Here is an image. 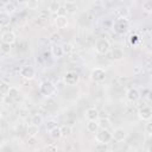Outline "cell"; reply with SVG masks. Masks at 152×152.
Wrapping results in <instances>:
<instances>
[{"mask_svg": "<svg viewBox=\"0 0 152 152\" xmlns=\"http://www.w3.org/2000/svg\"><path fill=\"white\" fill-rule=\"evenodd\" d=\"M129 30V21L128 19H121V18H118L114 24H113V31L119 34V36H124L128 32Z\"/></svg>", "mask_w": 152, "mask_h": 152, "instance_id": "obj_1", "label": "cell"}, {"mask_svg": "<svg viewBox=\"0 0 152 152\" xmlns=\"http://www.w3.org/2000/svg\"><path fill=\"white\" fill-rule=\"evenodd\" d=\"M112 49V44L107 38H97L95 42V51L99 55H107Z\"/></svg>", "mask_w": 152, "mask_h": 152, "instance_id": "obj_2", "label": "cell"}, {"mask_svg": "<svg viewBox=\"0 0 152 152\" xmlns=\"http://www.w3.org/2000/svg\"><path fill=\"white\" fill-rule=\"evenodd\" d=\"M56 90H57L56 86H55L51 81H49V80L42 81L40 84H39V93H40L43 96H45V97L52 96V95L56 93Z\"/></svg>", "mask_w": 152, "mask_h": 152, "instance_id": "obj_3", "label": "cell"}, {"mask_svg": "<svg viewBox=\"0 0 152 152\" xmlns=\"http://www.w3.org/2000/svg\"><path fill=\"white\" fill-rule=\"evenodd\" d=\"M99 129L100 131H97L95 134V140L97 142L109 144V141L112 140V133L106 128H99Z\"/></svg>", "mask_w": 152, "mask_h": 152, "instance_id": "obj_4", "label": "cell"}, {"mask_svg": "<svg viewBox=\"0 0 152 152\" xmlns=\"http://www.w3.org/2000/svg\"><path fill=\"white\" fill-rule=\"evenodd\" d=\"M90 78L91 81L96 82V83H101L106 80V70L102 68H94L90 71Z\"/></svg>", "mask_w": 152, "mask_h": 152, "instance_id": "obj_5", "label": "cell"}, {"mask_svg": "<svg viewBox=\"0 0 152 152\" xmlns=\"http://www.w3.org/2000/svg\"><path fill=\"white\" fill-rule=\"evenodd\" d=\"M19 74L25 80H33L36 77V69L31 65H24L20 68Z\"/></svg>", "mask_w": 152, "mask_h": 152, "instance_id": "obj_6", "label": "cell"}, {"mask_svg": "<svg viewBox=\"0 0 152 152\" xmlns=\"http://www.w3.org/2000/svg\"><path fill=\"white\" fill-rule=\"evenodd\" d=\"M138 118L141 121H150L152 118V109L148 106H142L138 110Z\"/></svg>", "mask_w": 152, "mask_h": 152, "instance_id": "obj_7", "label": "cell"}, {"mask_svg": "<svg viewBox=\"0 0 152 152\" xmlns=\"http://www.w3.org/2000/svg\"><path fill=\"white\" fill-rule=\"evenodd\" d=\"M140 96H141V94H140L139 89L135 88V87H131L126 91V99L129 102H137L140 99Z\"/></svg>", "mask_w": 152, "mask_h": 152, "instance_id": "obj_8", "label": "cell"}, {"mask_svg": "<svg viewBox=\"0 0 152 152\" xmlns=\"http://www.w3.org/2000/svg\"><path fill=\"white\" fill-rule=\"evenodd\" d=\"M78 80H80V76L74 71H68L63 77L64 83L68 86H75L78 82Z\"/></svg>", "mask_w": 152, "mask_h": 152, "instance_id": "obj_9", "label": "cell"}, {"mask_svg": "<svg viewBox=\"0 0 152 152\" xmlns=\"http://www.w3.org/2000/svg\"><path fill=\"white\" fill-rule=\"evenodd\" d=\"M126 138H127V132L121 127H118L112 132V139L118 141V142L124 141Z\"/></svg>", "mask_w": 152, "mask_h": 152, "instance_id": "obj_10", "label": "cell"}, {"mask_svg": "<svg viewBox=\"0 0 152 152\" xmlns=\"http://www.w3.org/2000/svg\"><path fill=\"white\" fill-rule=\"evenodd\" d=\"M0 39H1L2 43H7V44H11L12 45V44H14L17 42V36L12 31H5V32L1 33Z\"/></svg>", "mask_w": 152, "mask_h": 152, "instance_id": "obj_11", "label": "cell"}, {"mask_svg": "<svg viewBox=\"0 0 152 152\" xmlns=\"http://www.w3.org/2000/svg\"><path fill=\"white\" fill-rule=\"evenodd\" d=\"M53 24L57 28H65L68 25H69V20L65 15L63 14H57L53 19Z\"/></svg>", "mask_w": 152, "mask_h": 152, "instance_id": "obj_12", "label": "cell"}, {"mask_svg": "<svg viewBox=\"0 0 152 152\" xmlns=\"http://www.w3.org/2000/svg\"><path fill=\"white\" fill-rule=\"evenodd\" d=\"M110 50H112V58H113L115 62H120V61L124 59L125 52H124V50H122L121 48L115 46V48H113V49H110Z\"/></svg>", "mask_w": 152, "mask_h": 152, "instance_id": "obj_13", "label": "cell"}, {"mask_svg": "<svg viewBox=\"0 0 152 152\" xmlns=\"http://www.w3.org/2000/svg\"><path fill=\"white\" fill-rule=\"evenodd\" d=\"M38 133H39V126L33 125V124H30L26 126V134L28 138H36Z\"/></svg>", "mask_w": 152, "mask_h": 152, "instance_id": "obj_14", "label": "cell"}, {"mask_svg": "<svg viewBox=\"0 0 152 152\" xmlns=\"http://www.w3.org/2000/svg\"><path fill=\"white\" fill-rule=\"evenodd\" d=\"M51 55L53 58H62L64 56V52H63V49H62V45H58V44H53L51 46Z\"/></svg>", "mask_w": 152, "mask_h": 152, "instance_id": "obj_15", "label": "cell"}, {"mask_svg": "<svg viewBox=\"0 0 152 152\" xmlns=\"http://www.w3.org/2000/svg\"><path fill=\"white\" fill-rule=\"evenodd\" d=\"M64 10H65V12L66 13H69V14H75L76 12H77V10H78V7H77V5H76V2L75 1H66L65 4H64Z\"/></svg>", "mask_w": 152, "mask_h": 152, "instance_id": "obj_16", "label": "cell"}, {"mask_svg": "<svg viewBox=\"0 0 152 152\" xmlns=\"http://www.w3.org/2000/svg\"><path fill=\"white\" fill-rule=\"evenodd\" d=\"M115 14H116V17H118V18L127 19V18H128V15H129V10H128V7H126V6H120V7H118V8H116Z\"/></svg>", "mask_w": 152, "mask_h": 152, "instance_id": "obj_17", "label": "cell"}, {"mask_svg": "<svg viewBox=\"0 0 152 152\" xmlns=\"http://www.w3.org/2000/svg\"><path fill=\"white\" fill-rule=\"evenodd\" d=\"M84 115L88 120H97L99 119V110L95 107H90L86 110Z\"/></svg>", "mask_w": 152, "mask_h": 152, "instance_id": "obj_18", "label": "cell"}, {"mask_svg": "<svg viewBox=\"0 0 152 152\" xmlns=\"http://www.w3.org/2000/svg\"><path fill=\"white\" fill-rule=\"evenodd\" d=\"M11 14H8V13H6L5 11H2V12H0V27H6V26H8L10 25V23H11Z\"/></svg>", "mask_w": 152, "mask_h": 152, "instance_id": "obj_19", "label": "cell"}, {"mask_svg": "<svg viewBox=\"0 0 152 152\" xmlns=\"http://www.w3.org/2000/svg\"><path fill=\"white\" fill-rule=\"evenodd\" d=\"M86 128L89 133H96L99 131V122L97 120H88L87 125H86Z\"/></svg>", "mask_w": 152, "mask_h": 152, "instance_id": "obj_20", "label": "cell"}, {"mask_svg": "<svg viewBox=\"0 0 152 152\" xmlns=\"http://www.w3.org/2000/svg\"><path fill=\"white\" fill-rule=\"evenodd\" d=\"M49 135H50V138L53 139V140H59V139L62 138L61 127H59V126H56V127L51 128V129L49 131Z\"/></svg>", "mask_w": 152, "mask_h": 152, "instance_id": "obj_21", "label": "cell"}, {"mask_svg": "<svg viewBox=\"0 0 152 152\" xmlns=\"http://www.w3.org/2000/svg\"><path fill=\"white\" fill-rule=\"evenodd\" d=\"M97 122H99V127H100V128H106V129H108L109 127H112V121H110V119L107 118V116L100 118V119L97 120Z\"/></svg>", "mask_w": 152, "mask_h": 152, "instance_id": "obj_22", "label": "cell"}, {"mask_svg": "<svg viewBox=\"0 0 152 152\" xmlns=\"http://www.w3.org/2000/svg\"><path fill=\"white\" fill-rule=\"evenodd\" d=\"M61 10H62V8H61V5H59V2H57V1H52V2L49 5V11H50L51 13L57 14Z\"/></svg>", "mask_w": 152, "mask_h": 152, "instance_id": "obj_23", "label": "cell"}, {"mask_svg": "<svg viewBox=\"0 0 152 152\" xmlns=\"http://www.w3.org/2000/svg\"><path fill=\"white\" fill-rule=\"evenodd\" d=\"M61 127V132H62V137H69L70 134H71V132H72V129H71V126H69V125H62V126H59Z\"/></svg>", "mask_w": 152, "mask_h": 152, "instance_id": "obj_24", "label": "cell"}, {"mask_svg": "<svg viewBox=\"0 0 152 152\" xmlns=\"http://www.w3.org/2000/svg\"><path fill=\"white\" fill-rule=\"evenodd\" d=\"M31 124L37 125V126H40L43 124V116L40 114H33L32 118H31Z\"/></svg>", "mask_w": 152, "mask_h": 152, "instance_id": "obj_25", "label": "cell"}, {"mask_svg": "<svg viewBox=\"0 0 152 152\" xmlns=\"http://www.w3.org/2000/svg\"><path fill=\"white\" fill-rule=\"evenodd\" d=\"M10 96H12L14 100H17L18 97H19V95H20V93H19V89L17 88V87H10V89H8V93H7Z\"/></svg>", "mask_w": 152, "mask_h": 152, "instance_id": "obj_26", "label": "cell"}, {"mask_svg": "<svg viewBox=\"0 0 152 152\" xmlns=\"http://www.w3.org/2000/svg\"><path fill=\"white\" fill-rule=\"evenodd\" d=\"M4 10H5L6 13H8V14H13V13L15 12V6H14V4H12V2H7V4H5Z\"/></svg>", "mask_w": 152, "mask_h": 152, "instance_id": "obj_27", "label": "cell"}, {"mask_svg": "<svg viewBox=\"0 0 152 152\" xmlns=\"http://www.w3.org/2000/svg\"><path fill=\"white\" fill-rule=\"evenodd\" d=\"M62 49H63V52L64 55H70L72 51H74V46L71 43H65L62 45Z\"/></svg>", "mask_w": 152, "mask_h": 152, "instance_id": "obj_28", "label": "cell"}, {"mask_svg": "<svg viewBox=\"0 0 152 152\" xmlns=\"http://www.w3.org/2000/svg\"><path fill=\"white\" fill-rule=\"evenodd\" d=\"M61 39H62V36H61L59 33H57V32L51 33L50 37H49V40H50L51 43H53V44H57V42H59Z\"/></svg>", "mask_w": 152, "mask_h": 152, "instance_id": "obj_29", "label": "cell"}, {"mask_svg": "<svg viewBox=\"0 0 152 152\" xmlns=\"http://www.w3.org/2000/svg\"><path fill=\"white\" fill-rule=\"evenodd\" d=\"M0 51L4 53V55H7L11 52V44H7V43H2L0 44Z\"/></svg>", "mask_w": 152, "mask_h": 152, "instance_id": "obj_30", "label": "cell"}, {"mask_svg": "<svg viewBox=\"0 0 152 152\" xmlns=\"http://www.w3.org/2000/svg\"><path fill=\"white\" fill-rule=\"evenodd\" d=\"M108 150H109L108 144H104V142H97V144L95 145V151L104 152V151H108Z\"/></svg>", "mask_w": 152, "mask_h": 152, "instance_id": "obj_31", "label": "cell"}, {"mask_svg": "<svg viewBox=\"0 0 152 152\" xmlns=\"http://www.w3.org/2000/svg\"><path fill=\"white\" fill-rule=\"evenodd\" d=\"M142 10L146 13H151L152 12V1L151 0H145L142 2Z\"/></svg>", "mask_w": 152, "mask_h": 152, "instance_id": "obj_32", "label": "cell"}, {"mask_svg": "<svg viewBox=\"0 0 152 152\" xmlns=\"http://www.w3.org/2000/svg\"><path fill=\"white\" fill-rule=\"evenodd\" d=\"M1 101H2V103H4V104H7V106H10V104H12V103L14 102V99H13L12 96H10L8 94H5V95H2V99H1Z\"/></svg>", "mask_w": 152, "mask_h": 152, "instance_id": "obj_33", "label": "cell"}, {"mask_svg": "<svg viewBox=\"0 0 152 152\" xmlns=\"http://www.w3.org/2000/svg\"><path fill=\"white\" fill-rule=\"evenodd\" d=\"M8 89H10V84L7 82H0V94L1 95H5L8 93Z\"/></svg>", "mask_w": 152, "mask_h": 152, "instance_id": "obj_34", "label": "cell"}, {"mask_svg": "<svg viewBox=\"0 0 152 152\" xmlns=\"http://www.w3.org/2000/svg\"><path fill=\"white\" fill-rule=\"evenodd\" d=\"M57 126V121L56 120H53V119H50V120H48L46 122H45V128H46V131L49 132L51 128H53V127H56Z\"/></svg>", "mask_w": 152, "mask_h": 152, "instance_id": "obj_35", "label": "cell"}, {"mask_svg": "<svg viewBox=\"0 0 152 152\" xmlns=\"http://www.w3.org/2000/svg\"><path fill=\"white\" fill-rule=\"evenodd\" d=\"M145 133L148 135V137H151L152 135V124L150 122V121H147L146 122V125H145Z\"/></svg>", "mask_w": 152, "mask_h": 152, "instance_id": "obj_36", "label": "cell"}, {"mask_svg": "<svg viewBox=\"0 0 152 152\" xmlns=\"http://www.w3.org/2000/svg\"><path fill=\"white\" fill-rule=\"evenodd\" d=\"M44 150L45 151H57L58 150V146L56 145V144H49V145H46L45 147H44Z\"/></svg>", "mask_w": 152, "mask_h": 152, "instance_id": "obj_37", "label": "cell"}, {"mask_svg": "<svg viewBox=\"0 0 152 152\" xmlns=\"http://www.w3.org/2000/svg\"><path fill=\"white\" fill-rule=\"evenodd\" d=\"M129 40H131V44H132V45H135L140 39H139V37H138L137 34H132L131 38H129Z\"/></svg>", "mask_w": 152, "mask_h": 152, "instance_id": "obj_38", "label": "cell"}, {"mask_svg": "<svg viewBox=\"0 0 152 152\" xmlns=\"http://www.w3.org/2000/svg\"><path fill=\"white\" fill-rule=\"evenodd\" d=\"M17 1V4H19V5H24V4H26L28 0H15Z\"/></svg>", "mask_w": 152, "mask_h": 152, "instance_id": "obj_39", "label": "cell"}, {"mask_svg": "<svg viewBox=\"0 0 152 152\" xmlns=\"http://www.w3.org/2000/svg\"><path fill=\"white\" fill-rule=\"evenodd\" d=\"M102 1H103V2H112L113 0H102Z\"/></svg>", "mask_w": 152, "mask_h": 152, "instance_id": "obj_40", "label": "cell"}]
</instances>
